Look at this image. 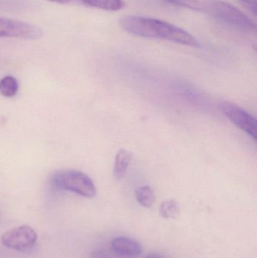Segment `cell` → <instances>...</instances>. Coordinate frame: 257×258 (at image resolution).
<instances>
[{"instance_id":"2","label":"cell","mask_w":257,"mask_h":258,"mask_svg":"<svg viewBox=\"0 0 257 258\" xmlns=\"http://www.w3.org/2000/svg\"><path fill=\"white\" fill-rule=\"evenodd\" d=\"M203 10L233 28L247 33L256 31V24L244 12L230 3L221 0H208L203 4Z\"/></svg>"},{"instance_id":"13","label":"cell","mask_w":257,"mask_h":258,"mask_svg":"<svg viewBox=\"0 0 257 258\" xmlns=\"http://www.w3.org/2000/svg\"><path fill=\"white\" fill-rule=\"evenodd\" d=\"M166 1L169 2L172 4L177 5V6L192 9V10H203V4L199 0H166Z\"/></svg>"},{"instance_id":"14","label":"cell","mask_w":257,"mask_h":258,"mask_svg":"<svg viewBox=\"0 0 257 258\" xmlns=\"http://www.w3.org/2000/svg\"><path fill=\"white\" fill-rule=\"evenodd\" d=\"M243 7L245 8L250 13L256 17L257 5L256 0H239Z\"/></svg>"},{"instance_id":"7","label":"cell","mask_w":257,"mask_h":258,"mask_svg":"<svg viewBox=\"0 0 257 258\" xmlns=\"http://www.w3.org/2000/svg\"><path fill=\"white\" fill-rule=\"evenodd\" d=\"M111 248L115 254L123 257H138L142 252L138 242L125 237L116 238L111 242Z\"/></svg>"},{"instance_id":"16","label":"cell","mask_w":257,"mask_h":258,"mask_svg":"<svg viewBox=\"0 0 257 258\" xmlns=\"http://www.w3.org/2000/svg\"><path fill=\"white\" fill-rule=\"evenodd\" d=\"M93 258H108L104 253L96 252L93 254Z\"/></svg>"},{"instance_id":"11","label":"cell","mask_w":257,"mask_h":258,"mask_svg":"<svg viewBox=\"0 0 257 258\" xmlns=\"http://www.w3.org/2000/svg\"><path fill=\"white\" fill-rule=\"evenodd\" d=\"M19 89L18 80L12 76H6L0 80V94L6 98H13Z\"/></svg>"},{"instance_id":"12","label":"cell","mask_w":257,"mask_h":258,"mask_svg":"<svg viewBox=\"0 0 257 258\" xmlns=\"http://www.w3.org/2000/svg\"><path fill=\"white\" fill-rule=\"evenodd\" d=\"M180 207L178 202L173 199L165 200L160 206V214L165 219H174L179 215Z\"/></svg>"},{"instance_id":"9","label":"cell","mask_w":257,"mask_h":258,"mask_svg":"<svg viewBox=\"0 0 257 258\" xmlns=\"http://www.w3.org/2000/svg\"><path fill=\"white\" fill-rule=\"evenodd\" d=\"M83 4L89 7L101 9V10L116 11L121 10L125 7L123 0H80Z\"/></svg>"},{"instance_id":"5","label":"cell","mask_w":257,"mask_h":258,"mask_svg":"<svg viewBox=\"0 0 257 258\" xmlns=\"http://www.w3.org/2000/svg\"><path fill=\"white\" fill-rule=\"evenodd\" d=\"M37 239V234L31 227L23 225L3 233L1 242L6 248L25 251L35 246Z\"/></svg>"},{"instance_id":"6","label":"cell","mask_w":257,"mask_h":258,"mask_svg":"<svg viewBox=\"0 0 257 258\" xmlns=\"http://www.w3.org/2000/svg\"><path fill=\"white\" fill-rule=\"evenodd\" d=\"M222 113L238 128L244 131L249 136L256 139L257 122L253 116L232 103L224 101L220 105Z\"/></svg>"},{"instance_id":"10","label":"cell","mask_w":257,"mask_h":258,"mask_svg":"<svg viewBox=\"0 0 257 258\" xmlns=\"http://www.w3.org/2000/svg\"><path fill=\"white\" fill-rule=\"evenodd\" d=\"M135 197L137 203L145 208H151L155 203V194L149 185L139 186L135 190Z\"/></svg>"},{"instance_id":"15","label":"cell","mask_w":257,"mask_h":258,"mask_svg":"<svg viewBox=\"0 0 257 258\" xmlns=\"http://www.w3.org/2000/svg\"><path fill=\"white\" fill-rule=\"evenodd\" d=\"M48 1L52 2V3H59V4H68L74 0H48Z\"/></svg>"},{"instance_id":"8","label":"cell","mask_w":257,"mask_h":258,"mask_svg":"<svg viewBox=\"0 0 257 258\" xmlns=\"http://www.w3.org/2000/svg\"><path fill=\"white\" fill-rule=\"evenodd\" d=\"M132 159V154L131 152L125 149H121L115 159L113 174L117 180H120L126 174L128 167Z\"/></svg>"},{"instance_id":"1","label":"cell","mask_w":257,"mask_h":258,"mask_svg":"<svg viewBox=\"0 0 257 258\" xmlns=\"http://www.w3.org/2000/svg\"><path fill=\"white\" fill-rule=\"evenodd\" d=\"M119 25L124 30L134 36L164 39L195 48L201 46L198 39L191 33L170 23L155 18L124 17L119 21Z\"/></svg>"},{"instance_id":"4","label":"cell","mask_w":257,"mask_h":258,"mask_svg":"<svg viewBox=\"0 0 257 258\" xmlns=\"http://www.w3.org/2000/svg\"><path fill=\"white\" fill-rule=\"evenodd\" d=\"M43 31L40 27L30 23L0 17V38L38 39Z\"/></svg>"},{"instance_id":"17","label":"cell","mask_w":257,"mask_h":258,"mask_svg":"<svg viewBox=\"0 0 257 258\" xmlns=\"http://www.w3.org/2000/svg\"><path fill=\"white\" fill-rule=\"evenodd\" d=\"M146 258H165L163 257L161 254H157V253H152V254H148Z\"/></svg>"},{"instance_id":"3","label":"cell","mask_w":257,"mask_h":258,"mask_svg":"<svg viewBox=\"0 0 257 258\" xmlns=\"http://www.w3.org/2000/svg\"><path fill=\"white\" fill-rule=\"evenodd\" d=\"M51 184L60 190L69 191L86 198H93L97 192L93 180L84 173L76 170H60L51 177Z\"/></svg>"}]
</instances>
